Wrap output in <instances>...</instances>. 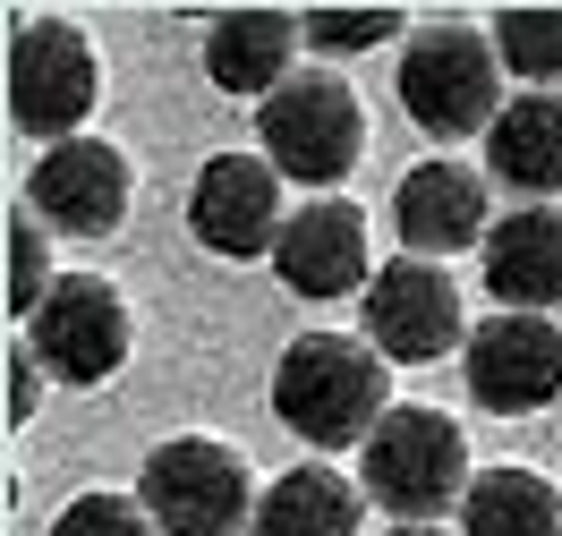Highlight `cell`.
Listing matches in <instances>:
<instances>
[{"mask_svg": "<svg viewBox=\"0 0 562 536\" xmlns=\"http://www.w3.org/2000/svg\"><path fill=\"white\" fill-rule=\"evenodd\" d=\"M26 350L60 375V384H111L128 366V298L103 282V273H60L52 298L26 323Z\"/></svg>", "mask_w": 562, "mask_h": 536, "instance_id": "7", "label": "cell"}, {"mask_svg": "<svg viewBox=\"0 0 562 536\" xmlns=\"http://www.w3.org/2000/svg\"><path fill=\"white\" fill-rule=\"evenodd\" d=\"M52 536H162V528H154V511L137 494H77L52 520Z\"/></svg>", "mask_w": 562, "mask_h": 536, "instance_id": "21", "label": "cell"}, {"mask_svg": "<svg viewBox=\"0 0 562 536\" xmlns=\"http://www.w3.org/2000/svg\"><path fill=\"white\" fill-rule=\"evenodd\" d=\"M358 494L384 502L401 528H435V511H452L469 494V443H460V426L443 409L392 400V418L358 452Z\"/></svg>", "mask_w": 562, "mask_h": 536, "instance_id": "2", "label": "cell"}, {"mask_svg": "<svg viewBox=\"0 0 562 536\" xmlns=\"http://www.w3.org/2000/svg\"><path fill=\"white\" fill-rule=\"evenodd\" d=\"M52 298V255H43V214H9V316L35 323Z\"/></svg>", "mask_w": 562, "mask_h": 536, "instance_id": "20", "label": "cell"}, {"mask_svg": "<svg viewBox=\"0 0 562 536\" xmlns=\"http://www.w3.org/2000/svg\"><path fill=\"white\" fill-rule=\"evenodd\" d=\"M401 111L426 137H486L503 119V52L469 18H435L401 52Z\"/></svg>", "mask_w": 562, "mask_h": 536, "instance_id": "3", "label": "cell"}, {"mask_svg": "<svg viewBox=\"0 0 562 536\" xmlns=\"http://www.w3.org/2000/svg\"><path fill=\"white\" fill-rule=\"evenodd\" d=\"M26 214H43L69 239H111L128 221V153L111 137H69L43 145L35 179H26Z\"/></svg>", "mask_w": 562, "mask_h": 536, "instance_id": "11", "label": "cell"}, {"mask_svg": "<svg viewBox=\"0 0 562 536\" xmlns=\"http://www.w3.org/2000/svg\"><path fill=\"white\" fill-rule=\"evenodd\" d=\"M281 221H290L281 214V171L265 153H213L188 187V230H196L205 255H231V264L273 255Z\"/></svg>", "mask_w": 562, "mask_h": 536, "instance_id": "10", "label": "cell"}, {"mask_svg": "<svg viewBox=\"0 0 562 536\" xmlns=\"http://www.w3.org/2000/svg\"><path fill=\"white\" fill-rule=\"evenodd\" d=\"M392 230H401V248L409 255H460V248H486V179L469 171V162H452V153H435V162H418V171H401V187H392Z\"/></svg>", "mask_w": 562, "mask_h": 536, "instance_id": "13", "label": "cell"}, {"mask_svg": "<svg viewBox=\"0 0 562 536\" xmlns=\"http://www.w3.org/2000/svg\"><path fill=\"white\" fill-rule=\"evenodd\" d=\"M273 273L290 298H350V289L367 298V282H375V264H367V214L341 205V196L299 205L273 239Z\"/></svg>", "mask_w": 562, "mask_h": 536, "instance_id": "12", "label": "cell"}, {"mask_svg": "<svg viewBox=\"0 0 562 536\" xmlns=\"http://www.w3.org/2000/svg\"><path fill=\"white\" fill-rule=\"evenodd\" d=\"M486 171L528 205L562 196V94H512L503 103V119L486 128Z\"/></svg>", "mask_w": 562, "mask_h": 536, "instance_id": "16", "label": "cell"}, {"mask_svg": "<svg viewBox=\"0 0 562 536\" xmlns=\"http://www.w3.org/2000/svg\"><path fill=\"white\" fill-rule=\"evenodd\" d=\"M307 43V26L299 18H273V9H247V18H213L205 26V77L213 94H256V103H273L281 85H290V52Z\"/></svg>", "mask_w": 562, "mask_h": 536, "instance_id": "15", "label": "cell"}, {"mask_svg": "<svg viewBox=\"0 0 562 536\" xmlns=\"http://www.w3.org/2000/svg\"><path fill=\"white\" fill-rule=\"evenodd\" d=\"M94 94H103L94 43L69 18H18V35H9V119L43 145H69L86 128Z\"/></svg>", "mask_w": 562, "mask_h": 536, "instance_id": "6", "label": "cell"}, {"mask_svg": "<svg viewBox=\"0 0 562 536\" xmlns=\"http://www.w3.org/2000/svg\"><path fill=\"white\" fill-rule=\"evenodd\" d=\"M256 137H265V162L299 187H341L367 153V111H358L350 77L333 69H299L273 103H256Z\"/></svg>", "mask_w": 562, "mask_h": 536, "instance_id": "4", "label": "cell"}, {"mask_svg": "<svg viewBox=\"0 0 562 536\" xmlns=\"http://www.w3.org/2000/svg\"><path fill=\"white\" fill-rule=\"evenodd\" d=\"M273 418L316 452H367V434L392 418L384 400V350L350 332H299L273 366Z\"/></svg>", "mask_w": 562, "mask_h": 536, "instance_id": "1", "label": "cell"}, {"mask_svg": "<svg viewBox=\"0 0 562 536\" xmlns=\"http://www.w3.org/2000/svg\"><path fill=\"white\" fill-rule=\"evenodd\" d=\"M486 35L503 52V77H520L528 94H562V9H503Z\"/></svg>", "mask_w": 562, "mask_h": 536, "instance_id": "19", "label": "cell"}, {"mask_svg": "<svg viewBox=\"0 0 562 536\" xmlns=\"http://www.w3.org/2000/svg\"><path fill=\"white\" fill-rule=\"evenodd\" d=\"M137 502L154 511L162 536H239L256 528V494H247V460L213 434H171L154 443L137 468Z\"/></svg>", "mask_w": 562, "mask_h": 536, "instance_id": "5", "label": "cell"}, {"mask_svg": "<svg viewBox=\"0 0 562 536\" xmlns=\"http://www.w3.org/2000/svg\"><path fill=\"white\" fill-rule=\"evenodd\" d=\"M299 26H307L316 52H375V43L401 35V18H392V9H367V18H299Z\"/></svg>", "mask_w": 562, "mask_h": 536, "instance_id": "22", "label": "cell"}, {"mask_svg": "<svg viewBox=\"0 0 562 536\" xmlns=\"http://www.w3.org/2000/svg\"><path fill=\"white\" fill-rule=\"evenodd\" d=\"M367 341L392 357V366H435V357H452L460 341V289L443 264H426V255H392L384 273L367 282Z\"/></svg>", "mask_w": 562, "mask_h": 536, "instance_id": "9", "label": "cell"}, {"mask_svg": "<svg viewBox=\"0 0 562 536\" xmlns=\"http://www.w3.org/2000/svg\"><path fill=\"white\" fill-rule=\"evenodd\" d=\"M392 536H443V528H392Z\"/></svg>", "mask_w": 562, "mask_h": 536, "instance_id": "24", "label": "cell"}, {"mask_svg": "<svg viewBox=\"0 0 562 536\" xmlns=\"http://www.w3.org/2000/svg\"><path fill=\"white\" fill-rule=\"evenodd\" d=\"M469 366V400L494 418H528L562 400V323L554 316H486L460 341Z\"/></svg>", "mask_w": 562, "mask_h": 536, "instance_id": "8", "label": "cell"}, {"mask_svg": "<svg viewBox=\"0 0 562 536\" xmlns=\"http://www.w3.org/2000/svg\"><path fill=\"white\" fill-rule=\"evenodd\" d=\"M35 366H43V357L26 350V341H18V350H9V418H18V426H26V418H35Z\"/></svg>", "mask_w": 562, "mask_h": 536, "instance_id": "23", "label": "cell"}, {"mask_svg": "<svg viewBox=\"0 0 562 536\" xmlns=\"http://www.w3.org/2000/svg\"><path fill=\"white\" fill-rule=\"evenodd\" d=\"M460 536H562V494L528 468H486L460 494Z\"/></svg>", "mask_w": 562, "mask_h": 536, "instance_id": "18", "label": "cell"}, {"mask_svg": "<svg viewBox=\"0 0 562 536\" xmlns=\"http://www.w3.org/2000/svg\"><path fill=\"white\" fill-rule=\"evenodd\" d=\"M358 511H367V494L350 477L307 460V468H281L256 494V536H358Z\"/></svg>", "mask_w": 562, "mask_h": 536, "instance_id": "17", "label": "cell"}, {"mask_svg": "<svg viewBox=\"0 0 562 536\" xmlns=\"http://www.w3.org/2000/svg\"><path fill=\"white\" fill-rule=\"evenodd\" d=\"M486 289L503 298V316H546L562 307V214L554 205H512L486 230Z\"/></svg>", "mask_w": 562, "mask_h": 536, "instance_id": "14", "label": "cell"}]
</instances>
